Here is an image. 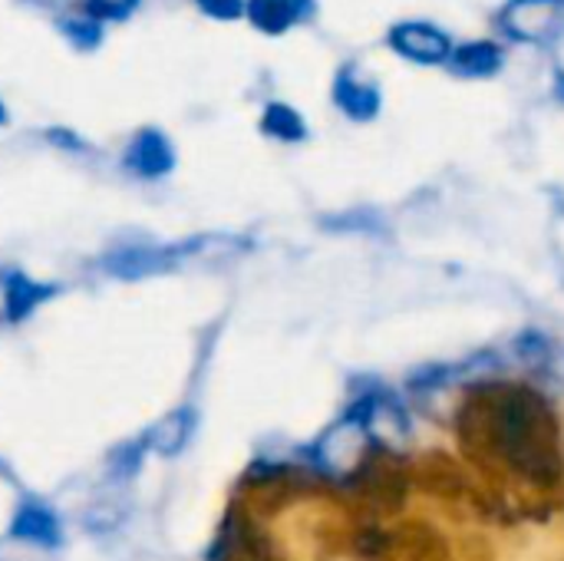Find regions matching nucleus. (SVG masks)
I'll use <instances>...</instances> for the list:
<instances>
[{"mask_svg": "<svg viewBox=\"0 0 564 561\" xmlns=\"http://www.w3.org/2000/svg\"><path fill=\"white\" fill-rule=\"evenodd\" d=\"M0 288H3V314L13 324L26 321L43 301H50L56 294L53 284H40L33 278H26L23 271H3L0 274Z\"/></svg>", "mask_w": 564, "mask_h": 561, "instance_id": "0eeeda50", "label": "nucleus"}, {"mask_svg": "<svg viewBox=\"0 0 564 561\" xmlns=\"http://www.w3.org/2000/svg\"><path fill=\"white\" fill-rule=\"evenodd\" d=\"M198 7H202L208 17H215V20H238L241 10H245L241 0H198Z\"/></svg>", "mask_w": 564, "mask_h": 561, "instance_id": "dca6fc26", "label": "nucleus"}, {"mask_svg": "<svg viewBox=\"0 0 564 561\" xmlns=\"http://www.w3.org/2000/svg\"><path fill=\"white\" fill-rule=\"evenodd\" d=\"M198 245L202 241H188V245H175V248H122V251H112L109 258H102V268L116 278H145V274L178 268L182 258H188V251H195Z\"/></svg>", "mask_w": 564, "mask_h": 561, "instance_id": "7ed1b4c3", "label": "nucleus"}, {"mask_svg": "<svg viewBox=\"0 0 564 561\" xmlns=\"http://www.w3.org/2000/svg\"><path fill=\"white\" fill-rule=\"evenodd\" d=\"M367 443H370V433L364 430V423L350 413L344 417L340 423H334L314 446V460L317 466L327 473V476H350L364 453H367Z\"/></svg>", "mask_w": 564, "mask_h": 561, "instance_id": "f03ea898", "label": "nucleus"}, {"mask_svg": "<svg viewBox=\"0 0 564 561\" xmlns=\"http://www.w3.org/2000/svg\"><path fill=\"white\" fill-rule=\"evenodd\" d=\"M564 0H512L502 10V26L519 40H542L562 17Z\"/></svg>", "mask_w": 564, "mask_h": 561, "instance_id": "20e7f679", "label": "nucleus"}, {"mask_svg": "<svg viewBox=\"0 0 564 561\" xmlns=\"http://www.w3.org/2000/svg\"><path fill=\"white\" fill-rule=\"evenodd\" d=\"M390 43H393V50H400L403 56H410L416 63H443L453 53L446 33L430 23H400V26H393Z\"/></svg>", "mask_w": 564, "mask_h": 561, "instance_id": "423d86ee", "label": "nucleus"}, {"mask_svg": "<svg viewBox=\"0 0 564 561\" xmlns=\"http://www.w3.org/2000/svg\"><path fill=\"white\" fill-rule=\"evenodd\" d=\"M83 7L96 20H126L139 7V0H86Z\"/></svg>", "mask_w": 564, "mask_h": 561, "instance_id": "2eb2a0df", "label": "nucleus"}, {"mask_svg": "<svg viewBox=\"0 0 564 561\" xmlns=\"http://www.w3.org/2000/svg\"><path fill=\"white\" fill-rule=\"evenodd\" d=\"M449 60H453V69L463 76H489L502 66V50L496 43L479 40V43H463L459 50L449 53Z\"/></svg>", "mask_w": 564, "mask_h": 561, "instance_id": "f8f14e48", "label": "nucleus"}, {"mask_svg": "<svg viewBox=\"0 0 564 561\" xmlns=\"http://www.w3.org/2000/svg\"><path fill=\"white\" fill-rule=\"evenodd\" d=\"M192 430H195V413L192 410H172L145 433L142 446L159 453V456H178L185 450Z\"/></svg>", "mask_w": 564, "mask_h": 561, "instance_id": "9b49d317", "label": "nucleus"}, {"mask_svg": "<svg viewBox=\"0 0 564 561\" xmlns=\"http://www.w3.org/2000/svg\"><path fill=\"white\" fill-rule=\"evenodd\" d=\"M59 26H63V33L69 36V43H76V46H83V50H93V46L99 43V36H102L99 20L89 17V13H66V17L59 20Z\"/></svg>", "mask_w": 564, "mask_h": 561, "instance_id": "4468645a", "label": "nucleus"}, {"mask_svg": "<svg viewBox=\"0 0 564 561\" xmlns=\"http://www.w3.org/2000/svg\"><path fill=\"white\" fill-rule=\"evenodd\" d=\"M126 169L139 179H162L175 169V149L165 132L142 129L126 149Z\"/></svg>", "mask_w": 564, "mask_h": 561, "instance_id": "39448f33", "label": "nucleus"}, {"mask_svg": "<svg viewBox=\"0 0 564 561\" xmlns=\"http://www.w3.org/2000/svg\"><path fill=\"white\" fill-rule=\"evenodd\" d=\"M314 10V0H248V17L264 33H284Z\"/></svg>", "mask_w": 564, "mask_h": 561, "instance_id": "9d476101", "label": "nucleus"}, {"mask_svg": "<svg viewBox=\"0 0 564 561\" xmlns=\"http://www.w3.org/2000/svg\"><path fill=\"white\" fill-rule=\"evenodd\" d=\"M10 536L50 549V546H59V519L40 499H23L10 522Z\"/></svg>", "mask_w": 564, "mask_h": 561, "instance_id": "6e6552de", "label": "nucleus"}, {"mask_svg": "<svg viewBox=\"0 0 564 561\" xmlns=\"http://www.w3.org/2000/svg\"><path fill=\"white\" fill-rule=\"evenodd\" d=\"M334 99H337V106L350 116V119H373L377 112H380V89L370 83V79H364V76H357L354 69H344L340 76H337V83H334Z\"/></svg>", "mask_w": 564, "mask_h": 561, "instance_id": "1a4fd4ad", "label": "nucleus"}, {"mask_svg": "<svg viewBox=\"0 0 564 561\" xmlns=\"http://www.w3.org/2000/svg\"><path fill=\"white\" fill-rule=\"evenodd\" d=\"M486 433L492 436L496 450L512 463V470H519L532 483L558 479L562 456L555 420L542 397H535L532 390L509 387L502 397H496Z\"/></svg>", "mask_w": 564, "mask_h": 561, "instance_id": "f257e3e1", "label": "nucleus"}, {"mask_svg": "<svg viewBox=\"0 0 564 561\" xmlns=\"http://www.w3.org/2000/svg\"><path fill=\"white\" fill-rule=\"evenodd\" d=\"M261 132H268L281 142H301L307 136V126L297 109H291L284 103H271L261 116Z\"/></svg>", "mask_w": 564, "mask_h": 561, "instance_id": "ddd939ff", "label": "nucleus"}, {"mask_svg": "<svg viewBox=\"0 0 564 561\" xmlns=\"http://www.w3.org/2000/svg\"><path fill=\"white\" fill-rule=\"evenodd\" d=\"M0 126H7V109H3V103H0Z\"/></svg>", "mask_w": 564, "mask_h": 561, "instance_id": "f3484780", "label": "nucleus"}]
</instances>
